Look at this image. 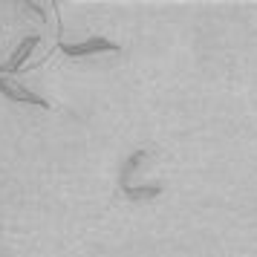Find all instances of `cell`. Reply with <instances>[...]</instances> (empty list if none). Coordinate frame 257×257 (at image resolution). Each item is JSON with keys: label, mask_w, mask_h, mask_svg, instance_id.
Listing matches in <instances>:
<instances>
[{"label": "cell", "mask_w": 257, "mask_h": 257, "mask_svg": "<svg viewBox=\"0 0 257 257\" xmlns=\"http://www.w3.org/2000/svg\"><path fill=\"white\" fill-rule=\"evenodd\" d=\"M127 199H136V202H145V199H156L162 194V185H127V188H118Z\"/></svg>", "instance_id": "5"}, {"label": "cell", "mask_w": 257, "mask_h": 257, "mask_svg": "<svg viewBox=\"0 0 257 257\" xmlns=\"http://www.w3.org/2000/svg\"><path fill=\"white\" fill-rule=\"evenodd\" d=\"M0 93L12 101H21V104H32V107H49L47 98H41L38 93H32L29 87H24L21 81H15L9 75H0Z\"/></svg>", "instance_id": "2"}, {"label": "cell", "mask_w": 257, "mask_h": 257, "mask_svg": "<svg viewBox=\"0 0 257 257\" xmlns=\"http://www.w3.org/2000/svg\"><path fill=\"white\" fill-rule=\"evenodd\" d=\"M38 44H41V38H38V35H26L24 41L18 44V49L9 55V61L0 67V75H9V72H21V70H24V64L29 61V55L38 49Z\"/></svg>", "instance_id": "3"}, {"label": "cell", "mask_w": 257, "mask_h": 257, "mask_svg": "<svg viewBox=\"0 0 257 257\" xmlns=\"http://www.w3.org/2000/svg\"><path fill=\"white\" fill-rule=\"evenodd\" d=\"M148 156H151V148H139V151L130 153L127 159H124V165H121V171H118V188H127L130 185V176L139 171L142 162H145Z\"/></svg>", "instance_id": "4"}, {"label": "cell", "mask_w": 257, "mask_h": 257, "mask_svg": "<svg viewBox=\"0 0 257 257\" xmlns=\"http://www.w3.org/2000/svg\"><path fill=\"white\" fill-rule=\"evenodd\" d=\"M0 257H3V254H0Z\"/></svg>", "instance_id": "6"}, {"label": "cell", "mask_w": 257, "mask_h": 257, "mask_svg": "<svg viewBox=\"0 0 257 257\" xmlns=\"http://www.w3.org/2000/svg\"><path fill=\"white\" fill-rule=\"evenodd\" d=\"M61 49L70 58H87V55H101V52H118L121 47L101 35H95V38H87V41H78V44H64Z\"/></svg>", "instance_id": "1"}]
</instances>
